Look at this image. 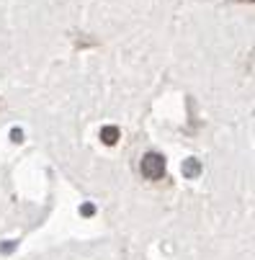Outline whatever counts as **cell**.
Masks as SVG:
<instances>
[{"label": "cell", "mask_w": 255, "mask_h": 260, "mask_svg": "<svg viewBox=\"0 0 255 260\" xmlns=\"http://www.w3.org/2000/svg\"><path fill=\"white\" fill-rule=\"evenodd\" d=\"M116 139H119V129L116 126H103L101 129V142L103 144L111 147V144H116Z\"/></svg>", "instance_id": "2"}, {"label": "cell", "mask_w": 255, "mask_h": 260, "mask_svg": "<svg viewBox=\"0 0 255 260\" xmlns=\"http://www.w3.org/2000/svg\"><path fill=\"white\" fill-rule=\"evenodd\" d=\"M247 3H250V0H247Z\"/></svg>", "instance_id": "5"}, {"label": "cell", "mask_w": 255, "mask_h": 260, "mask_svg": "<svg viewBox=\"0 0 255 260\" xmlns=\"http://www.w3.org/2000/svg\"><path fill=\"white\" fill-rule=\"evenodd\" d=\"M139 173L147 180H160L165 175V157L160 152H147L139 162Z\"/></svg>", "instance_id": "1"}, {"label": "cell", "mask_w": 255, "mask_h": 260, "mask_svg": "<svg viewBox=\"0 0 255 260\" xmlns=\"http://www.w3.org/2000/svg\"><path fill=\"white\" fill-rule=\"evenodd\" d=\"M11 137H13V142H21V139H23V132H21V129H13Z\"/></svg>", "instance_id": "4"}, {"label": "cell", "mask_w": 255, "mask_h": 260, "mask_svg": "<svg viewBox=\"0 0 255 260\" xmlns=\"http://www.w3.org/2000/svg\"><path fill=\"white\" fill-rule=\"evenodd\" d=\"M199 173H201L199 160H196V157H188V160L183 162V175H186V178H196Z\"/></svg>", "instance_id": "3"}]
</instances>
